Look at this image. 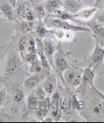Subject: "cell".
Returning a JSON list of instances; mask_svg holds the SVG:
<instances>
[{"instance_id":"obj_1","label":"cell","mask_w":104,"mask_h":123,"mask_svg":"<svg viewBox=\"0 0 104 123\" xmlns=\"http://www.w3.org/2000/svg\"><path fill=\"white\" fill-rule=\"evenodd\" d=\"M44 24L47 28L50 29H57L64 31H72V32H90V29L87 27L72 25L66 20L55 18L49 17L46 18Z\"/></svg>"},{"instance_id":"obj_2","label":"cell","mask_w":104,"mask_h":123,"mask_svg":"<svg viewBox=\"0 0 104 123\" xmlns=\"http://www.w3.org/2000/svg\"><path fill=\"white\" fill-rule=\"evenodd\" d=\"M83 73V71L69 66L63 73V80L65 81L69 86L76 88L82 81Z\"/></svg>"},{"instance_id":"obj_3","label":"cell","mask_w":104,"mask_h":123,"mask_svg":"<svg viewBox=\"0 0 104 123\" xmlns=\"http://www.w3.org/2000/svg\"><path fill=\"white\" fill-rule=\"evenodd\" d=\"M96 72L90 67H87L83 70L82 81L79 86L76 88V92L81 94H84L89 87L92 88L94 86V79Z\"/></svg>"},{"instance_id":"obj_4","label":"cell","mask_w":104,"mask_h":123,"mask_svg":"<svg viewBox=\"0 0 104 123\" xmlns=\"http://www.w3.org/2000/svg\"><path fill=\"white\" fill-rule=\"evenodd\" d=\"M53 62L55 70L59 73L63 79V73L65 69L69 67V63L62 48H57L55 55H54Z\"/></svg>"},{"instance_id":"obj_5","label":"cell","mask_w":104,"mask_h":123,"mask_svg":"<svg viewBox=\"0 0 104 123\" xmlns=\"http://www.w3.org/2000/svg\"><path fill=\"white\" fill-rule=\"evenodd\" d=\"M104 62V48L96 43L93 52L90 56V63L89 67L92 68L96 72Z\"/></svg>"},{"instance_id":"obj_6","label":"cell","mask_w":104,"mask_h":123,"mask_svg":"<svg viewBox=\"0 0 104 123\" xmlns=\"http://www.w3.org/2000/svg\"><path fill=\"white\" fill-rule=\"evenodd\" d=\"M42 46H43V51L45 53V55L47 59L50 66L55 69L54 67V55L57 49V47L56 46L55 43L49 38H42Z\"/></svg>"},{"instance_id":"obj_7","label":"cell","mask_w":104,"mask_h":123,"mask_svg":"<svg viewBox=\"0 0 104 123\" xmlns=\"http://www.w3.org/2000/svg\"><path fill=\"white\" fill-rule=\"evenodd\" d=\"M21 62L19 60L18 55L16 53H13L9 57L6 65L5 73L6 75H13L15 72L18 71V69L20 68Z\"/></svg>"},{"instance_id":"obj_8","label":"cell","mask_w":104,"mask_h":123,"mask_svg":"<svg viewBox=\"0 0 104 123\" xmlns=\"http://www.w3.org/2000/svg\"><path fill=\"white\" fill-rule=\"evenodd\" d=\"M36 58H37V54H36V38L30 35V36H28V45H27V48L26 50L24 57H23V59L30 62L36 59Z\"/></svg>"},{"instance_id":"obj_9","label":"cell","mask_w":104,"mask_h":123,"mask_svg":"<svg viewBox=\"0 0 104 123\" xmlns=\"http://www.w3.org/2000/svg\"><path fill=\"white\" fill-rule=\"evenodd\" d=\"M36 54L38 55V59H39L41 62L43 69L46 70H49L50 65L49 63V62L46 59V57L45 55V53L43 51V46H42V39L39 38H36Z\"/></svg>"},{"instance_id":"obj_10","label":"cell","mask_w":104,"mask_h":123,"mask_svg":"<svg viewBox=\"0 0 104 123\" xmlns=\"http://www.w3.org/2000/svg\"><path fill=\"white\" fill-rule=\"evenodd\" d=\"M97 10V7H86V8H82L79 12L72 15V17L74 18H79L82 20H90L92 16L96 13Z\"/></svg>"},{"instance_id":"obj_11","label":"cell","mask_w":104,"mask_h":123,"mask_svg":"<svg viewBox=\"0 0 104 123\" xmlns=\"http://www.w3.org/2000/svg\"><path fill=\"white\" fill-rule=\"evenodd\" d=\"M63 8L71 14H75L83 8L80 0H64Z\"/></svg>"},{"instance_id":"obj_12","label":"cell","mask_w":104,"mask_h":123,"mask_svg":"<svg viewBox=\"0 0 104 123\" xmlns=\"http://www.w3.org/2000/svg\"><path fill=\"white\" fill-rule=\"evenodd\" d=\"M42 79V77L40 75V73H39V74H32V75H30L25 80L24 86L27 89H34L39 85Z\"/></svg>"},{"instance_id":"obj_13","label":"cell","mask_w":104,"mask_h":123,"mask_svg":"<svg viewBox=\"0 0 104 123\" xmlns=\"http://www.w3.org/2000/svg\"><path fill=\"white\" fill-rule=\"evenodd\" d=\"M44 90L47 93V95H51L55 91V88L56 86V78L53 75H49L46 76V78L44 79L43 82L42 84Z\"/></svg>"},{"instance_id":"obj_14","label":"cell","mask_w":104,"mask_h":123,"mask_svg":"<svg viewBox=\"0 0 104 123\" xmlns=\"http://www.w3.org/2000/svg\"><path fill=\"white\" fill-rule=\"evenodd\" d=\"M13 6H11L8 2H1L0 3V11L5 16V18L9 21L14 20V10Z\"/></svg>"},{"instance_id":"obj_15","label":"cell","mask_w":104,"mask_h":123,"mask_svg":"<svg viewBox=\"0 0 104 123\" xmlns=\"http://www.w3.org/2000/svg\"><path fill=\"white\" fill-rule=\"evenodd\" d=\"M86 25L89 26V29L92 31L93 37L104 38V26L103 25L98 24L96 21L86 22Z\"/></svg>"},{"instance_id":"obj_16","label":"cell","mask_w":104,"mask_h":123,"mask_svg":"<svg viewBox=\"0 0 104 123\" xmlns=\"http://www.w3.org/2000/svg\"><path fill=\"white\" fill-rule=\"evenodd\" d=\"M63 6V0H47L44 4L46 10L49 13H53L55 11L62 9Z\"/></svg>"},{"instance_id":"obj_17","label":"cell","mask_w":104,"mask_h":123,"mask_svg":"<svg viewBox=\"0 0 104 123\" xmlns=\"http://www.w3.org/2000/svg\"><path fill=\"white\" fill-rule=\"evenodd\" d=\"M32 27H33V22H27L26 20L20 19L19 21H16V22H15V28L19 32L28 33L32 29Z\"/></svg>"},{"instance_id":"obj_18","label":"cell","mask_w":104,"mask_h":123,"mask_svg":"<svg viewBox=\"0 0 104 123\" xmlns=\"http://www.w3.org/2000/svg\"><path fill=\"white\" fill-rule=\"evenodd\" d=\"M46 28H47V27L46 26L44 22H39L37 23V25H36V29H35L37 38H42V39L46 38V35L49 33V30Z\"/></svg>"},{"instance_id":"obj_19","label":"cell","mask_w":104,"mask_h":123,"mask_svg":"<svg viewBox=\"0 0 104 123\" xmlns=\"http://www.w3.org/2000/svg\"><path fill=\"white\" fill-rule=\"evenodd\" d=\"M27 104L29 110H36L39 105V99L37 98L35 93H31L27 98Z\"/></svg>"},{"instance_id":"obj_20","label":"cell","mask_w":104,"mask_h":123,"mask_svg":"<svg viewBox=\"0 0 104 123\" xmlns=\"http://www.w3.org/2000/svg\"><path fill=\"white\" fill-rule=\"evenodd\" d=\"M42 69H43V67H42L41 62L38 58H36L33 61L30 62L29 72L31 74H39V73H41Z\"/></svg>"},{"instance_id":"obj_21","label":"cell","mask_w":104,"mask_h":123,"mask_svg":"<svg viewBox=\"0 0 104 123\" xmlns=\"http://www.w3.org/2000/svg\"><path fill=\"white\" fill-rule=\"evenodd\" d=\"M27 45H28V36H26V35H23V36L19 38V44H18V50H19V55H21L22 59L26 53Z\"/></svg>"},{"instance_id":"obj_22","label":"cell","mask_w":104,"mask_h":123,"mask_svg":"<svg viewBox=\"0 0 104 123\" xmlns=\"http://www.w3.org/2000/svg\"><path fill=\"white\" fill-rule=\"evenodd\" d=\"M46 10L44 5H37L34 9V13L36 15V18L38 19H43L46 16Z\"/></svg>"},{"instance_id":"obj_23","label":"cell","mask_w":104,"mask_h":123,"mask_svg":"<svg viewBox=\"0 0 104 123\" xmlns=\"http://www.w3.org/2000/svg\"><path fill=\"white\" fill-rule=\"evenodd\" d=\"M16 10H15V12H16L17 16L19 18V19H22V20H24V16H25V13L27 7L23 2H19L16 4Z\"/></svg>"},{"instance_id":"obj_24","label":"cell","mask_w":104,"mask_h":123,"mask_svg":"<svg viewBox=\"0 0 104 123\" xmlns=\"http://www.w3.org/2000/svg\"><path fill=\"white\" fill-rule=\"evenodd\" d=\"M35 95L37 96V98L39 99V101L41 100H44L45 98H47V93L46 92V91L44 90L43 87H42V85H39V86L36 88L34 92Z\"/></svg>"},{"instance_id":"obj_25","label":"cell","mask_w":104,"mask_h":123,"mask_svg":"<svg viewBox=\"0 0 104 123\" xmlns=\"http://www.w3.org/2000/svg\"><path fill=\"white\" fill-rule=\"evenodd\" d=\"M24 98H25L24 92H23L22 89H20V88H18V89H16L14 92L13 95V98L14 100V102H20L24 99Z\"/></svg>"},{"instance_id":"obj_26","label":"cell","mask_w":104,"mask_h":123,"mask_svg":"<svg viewBox=\"0 0 104 123\" xmlns=\"http://www.w3.org/2000/svg\"><path fill=\"white\" fill-rule=\"evenodd\" d=\"M72 106L77 110H82L85 108V102L83 101H79V100L77 99L76 96H72V100L71 102Z\"/></svg>"},{"instance_id":"obj_27","label":"cell","mask_w":104,"mask_h":123,"mask_svg":"<svg viewBox=\"0 0 104 123\" xmlns=\"http://www.w3.org/2000/svg\"><path fill=\"white\" fill-rule=\"evenodd\" d=\"M49 113V109H43V108H38L35 110V114L38 118L44 119Z\"/></svg>"},{"instance_id":"obj_28","label":"cell","mask_w":104,"mask_h":123,"mask_svg":"<svg viewBox=\"0 0 104 123\" xmlns=\"http://www.w3.org/2000/svg\"><path fill=\"white\" fill-rule=\"evenodd\" d=\"M36 18V15H35L34 11L31 10L29 8H27L26 13H25V16H24V20L27 21V22H33V21Z\"/></svg>"},{"instance_id":"obj_29","label":"cell","mask_w":104,"mask_h":123,"mask_svg":"<svg viewBox=\"0 0 104 123\" xmlns=\"http://www.w3.org/2000/svg\"><path fill=\"white\" fill-rule=\"evenodd\" d=\"M74 39V34L72 31H65L63 40L66 42H72Z\"/></svg>"},{"instance_id":"obj_30","label":"cell","mask_w":104,"mask_h":123,"mask_svg":"<svg viewBox=\"0 0 104 123\" xmlns=\"http://www.w3.org/2000/svg\"><path fill=\"white\" fill-rule=\"evenodd\" d=\"M6 88H2V89L0 90V108H1L4 102L6 101Z\"/></svg>"},{"instance_id":"obj_31","label":"cell","mask_w":104,"mask_h":123,"mask_svg":"<svg viewBox=\"0 0 104 123\" xmlns=\"http://www.w3.org/2000/svg\"><path fill=\"white\" fill-rule=\"evenodd\" d=\"M94 39L96 41V43L101 45L102 47L104 48V38L103 37H94Z\"/></svg>"},{"instance_id":"obj_32","label":"cell","mask_w":104,"mask_h":123,"mask_svg":"<svg viewBox=\"0 0 104 123\" xmlns=\"http://www.w3.org/2000/svg\"><path fill=\"white\" fill-rule=\"evenodd\" d=\"M92 89H93V91L95 92V93H96V95H97L100 98H102V99L103 100V101H104V94L103 93V92H101L99 90H98L97 88H96L94 86L92 87Z\"/></svg>"},{"instance_id":"obj_33","label":"cell","mask_w":104,"mask_h":123,"mask_svg":"<svg viewBox=\"0 0 104 123\" xmlns=\"http://www.w3.org/2000/svg\"><path fill=\"white\" fill-rule=\"evenodd\" d=\"M6 2H8L9 3L11 6H13V7H15V6H16L17 4V0H6Z\"/></svg>"},{"instance_id":"obj_34","label":"cell","mask_w":104,"mask_h":123,"mask_svg":"<svg viewBox=\"0 0 104 123\" xmlns=\"http://www.w3.org/2000/svg\"><path fill=\"white\" fill-rule=\"evenodd\" d=\"M103 1V0H96V2H95V5H94V6H96V7H97L98 6H99V4L101 2Z\"/></svg>"},{"instance_id":"obj_35","label":"cell","mask_w":104,"mask_h":123,"mask_svg":"<svg viewBox=\"0 0 104 123\" xmlns=\"http://www.w3.org/2000/svg\"><path fill=\"white\" fill-rule=\"evenodd\" d=\"M2 18H6L5 16L3 15V14L2 13V12L0 11V19H2Z\"/></svg>"},{"instance_id":"obj_36","label":"cell","mask_w":104,"mask_h":123,"mask_svg":"<svg viewBox=\"0 0 104 123\" xmlns=\"http://www.w3.org/2000/svg\"><path fill=\"white\" fill-rule=\"evenodd\" d=\"M103 9H104V0H103Z\"/></svg>"},{"instance_id":"obj_37","label":"cell","mask_w":104,"mask_h":123,"mask_svg":"<svg viewBox=\"0 0 104 123\" xmlns=\"http://www.w3.org/2000/svg\"><path fill=\"white\" fill-rule=\"evenodd\" d=\"M22 1H23V0H22Z\"/></svg>"}]
</instances>
